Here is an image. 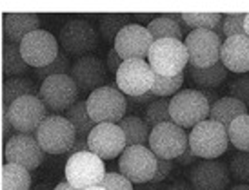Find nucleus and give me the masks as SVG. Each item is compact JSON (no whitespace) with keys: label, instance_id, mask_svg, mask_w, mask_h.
<instances>
[{"label":"nucleus","instance_id":"obj_44","mask_svg":"<svg viewBox=\"0 0 249 190\" xmlns=\"http://www.w3.org/2000/svg\"><path fill=\"white\" fill-rule=\"evenodd\" d=\"M125 100H129V102H135V103H151L155 100V96L151 93H147V95H142V96H135V98H125Z\"/></svg>","mask_w":249,"mask_h":190},{"label":"nucleus","instance_id":"obj_7","mask_svg":"<svg viewBox=\"0 0 249 190\" xmlns=\"http://www.w3.org/2000/svg\"><path fill=\"white\" fill-rule=\"evenodd\" d=\"M48 116V107L42 103L38 96H22L9 103L6 109L7 127L20 134L35 132Z\"/></svg>","mask_w":249,"mask_h":190},{"label":"nucleus","instance_id":"obj_25","mask_svg":"<svg viewBox=\"0 0 249 190\" xmlns=\"http://www.w3.org/2000/svg\"><path fill=\"white\" fill-rule=\"evenodd\" d=\"M117 125L124 132L125 147H135V145H144L145 147L147 145L151 129L147 127L144 118H139V116H124Z\"/></svg>","mask_w":249,"mask_h":190},{"label":"nucleus","instance_id":"obj_41","mask_svg":"<svg viewBox=\"0 0 249 190\" xmlns=\"http://www.w3.org/2000/svg\"><path fill=\"white\" fill-rule=\"evenodd\" d=\"M122 58L117 54V51L115 49H109V53H107V58H106V67H107V71H109L111 75H117L118 67L122 65Z\"/></svg>","mask_w":249,"mask_h":190},{"label":"nucleus","instance_id":"obj_40","mask_svg":"<svg viewBox=\"0 0 249 190\" xmlns=\"http://www.w3.org/2000/svg\"><path fill=\"white\" fill-rule=\"evenodd\" d=\"M173 167H175L173 159H159V158H157V170H155V176H153L151 183H160V181H164V179L171 174Z\"/></svg>","mask_w":249,"mask_h":190},{"label":"nucleus","instance_id":"obj_28","mask_svg":"<svg viewBox=\"0 0 249 190\" xmlns=\"http://www.w3.org/2000/svg\"><path fill=\"white\" fill-rule=\"evenodd\" d=\"M20 44H11V42H6L4 44V51H2V67H4V73H6L9 78L18 75H26L28 73L29 65L24 62L20 54Z\"/></svg>","mask_w":249,"mask_h":190},{"label":"nucleus","instance_id":"obj_36","mask_svg":"<svg viewBox=\"0 0 249 190\" xmlns=\"http://www.w3.org/2000/svg\"><path fill=\"white\" fill-rule=\"evenodd\" d=\"M71 69V63H70V58H68V54L66 53H58L56 54V58L49 65L46 67H40L36 69V76L40 78V80H46L49 76H55V75H68Z\"/></svg>","mask_w":249,"mask_h":190},{"label":"nucleus","instance_id":"obj_31","mask_svg":"<svg viewBox=\"0 0 249 190\" xmlns=\"http://www.w3.org/2000/svg\"><path fill=\"white\" fill-rule=\"evenodd\" d=\"M228 138L238 152H249V112L238 116L229 123Z\"/></svg>","mask_w":249,"mask_h":190},{"label":"nucleus","instance_id":"obj_13","mask_svg":"<svg viewBox=\"0 0 249 190\" xmlns=\"http://www.w3.org/2000/svg\"><path fill=\"white\" fill-rule=\"evenodd\" d=\"M118 169L120 174L127 177L131 183H147L155 176L157 156L149 150V147L144 145L125 147L118 159Z\"/></svg>","mask_w":249,"mask_h":190},{"label":"nucleus","instance_id":"obj_46","mask_svg":"<svg viewBox=\"0 0 249 190\" xmlns=\"http://www.w3.org/2000/svg\"><path fill=\"white\" fill-rule=\"evenodd\" d=\"M53 190H78V189H75V187H71L68 181L66 183H58L56 187H53Z\"/></svg>","mask_w":249,"mask_h":190},{"label":"nucleus","instance_id":"obj_18","mask_svg":"<svg viewBox=\"0 0 249 190\" xmlns=\"http://www.w3.org/2000/svg\"><path fill=\"white\" fill-rule=\"evenodd\" d=\"M4 158L7 163L20 165L31 172V170L40 167L42 159H44V150L40 149V145L33 134H20L18 132L7 140Z\"/></svg>","mask_w":249,"mask_h":190},{"label":"nucleus","instance_id":"obj_39","mask_svg":"<svg viewBox=\"0 0 249 190\" xmlns=\"http://www.w3.org/2000/svg\"><path fill=\"white\" fill-rule=\"evenodd\" d=\"M100 187L106 190H133V183L120 172H106Z\"/></svg>","mask_w":249,"mask_h":190},{"label":"nucleus","instance_id":"obj_23","mask_svg":"<svg viewBox=\"0 0 249 190\" xmlns=\"http://www.w3.org/2000/svg\"><path fill=\"white\" fill-rule=\"evenodd\" d=\"M242 114H248V107H246L242 102L231 98V96H224V98H218V100L211 105L208 120L222 123V125L228 129L229 123Z\"/></svg>","mask_w":249,"mask_h":190},{"label":"nucleus","instance_id":"obj_9","mask_svg":"<svg viewBox=\"0 0 249 190\" xmlns=\"http://www.w3.org/2000/svg\"><path fill=\"white\" fill-rule=\"evenodd\" d=\"M106 176V165L98 156L89 150L71 154L66 163V179L71 187L84 190L88 187H97Z\"/></svg>","mask_w":249,"mask_h":190},{"label":"nucleus","instance_id":"obj_11","mask_svg":"<svg viewBox=\"0 0 249 190\" xmlns=\"http://www.w3.org/2000/svg\"><path fill=\"white\" fill-rule=\"evenodd\" d=\"M78 87L70 75H55L42 80L38 98L53 112H66L73 103L78 102Z\"/></svg>","mask_w":249,"mask_h":190},{"label":"nucleus","instance_id":"obj_22","mask_svg":"<svg viewBox=\"0 0 249 190\" xmlns=\"http://www.w3.org/2000/svg\"><path fill=\"white\" fill-rule=\"evenodd\" d=\"M186 26L180 15H160L157 18L149 20L147 24V31L151 34L153 40H164V38H173V40L184 42V29Z\"/></svg>","mask_w":249,"mask_h":190},{"label":"nucleus","instance_id":"obj_27","mask_svg":"<svg viewBox=\"0 0 249 190\" xmlns=\"http://www.w3.org/2000/svg\"><path fill=\"white\" fill-rule=\"evenodd\" d=\"M22 96H38V87L35 85V81L24 76L7 78L4 83V102L9 105Z\"/></svg>","mask_w":249,"mask_h":190},{"label":"nucleus","instance_id":"obj_49","mask_svg":"<svg viewBox=\"0 0 249 190\" xmlns=\"http://www.w3.org/2000/svg\"><path fill=\"white\" fill-rule=\"evenodd\" d=\"M228 190H249V185H235V187H231Z\"/></svg>","mask_w":249,"mask_h":190},{"label":"nucleus","instance_id":"obj_33","mask_svg":"<svg viewBox=\"0 0 249 190\" xmlns=\"http://www.w3.org/2000/svg\"><path fill=\"white\" fill-rule=\"evenodd\" d=\"M186 80V73H180L175 76H160L155 75V81H153L151 93L155 98H167V96L177 95Z\"/></svg>","mask_w":249,"mask_h":190},{"label":"nucleus","instance_id":"obj_42","mask_svg":"<svg viewBox=\"0 0 249 190\" xmlns=\"http://www.w3.org/2000/svg\"><path fill=\"white\" fill-rule=\"evenodd\" d=\"M196 159H198V158L195 156L193 152H191V149L187 147V149L184 150V152H182V154H180L178 158H177V163H180L182 167H189V165H193V163L196 161Z\"/></svg>","mask_w":249,"mask_h":190},{"label":"nucleus","instance_id":"obj_4","mask_svg":"<svg viewBox=\"0 0 249 190\" xmlns=\"http://www.w3.org/2000/svg\"><path fill=\"white\" fill-rule=\"evenodd\" d=\"M35 138L46 154H66L76 140V130L64 116L51 114L38 125Z\"/></svg>","mask_w":249,"mask_h":190},{"label":"nucleus","instance_id":"obj_26","mask_svg":"<svg viewBox=\"0 0 249 190\" xmlns=\"http://www.w3.org/2000/svg\"><path fill=\"white\" fill-rule=\"evenodd\" d=\"M2 190H31L29 170L15 163H6L2 167Z\"/></svg>","mask_w":249,"mask_h":190},{"label":"nucleus","instance_id":"obj_45","mask_svg":"<svg viewBox=\"0 0 249 190\" xmlns=\"http://www.w3.org/2000/svg\"><path fill=\"white\" fill-rule=\"evenodd\" d=\"M164 190H193V187L189 183H186V181H175L173 185H169V187Z\"/></svg>","mask_w":249,"mask_h":190},{"label":"nucleus","instance_id":"obj_17","mask_svg":"<svg viewBox=\"0 0 249 190\" xmlns=\"http://www.w3.org/2000/svg\"><path fill=\"white\" fill-rule=\"evenodd\" d=\"M149 31L140 24L125 26L115 38V51L122 60H145L153 46Z\"/></svg>","mask_w":249,"mask_h":190},{"label":"nucleus","instance_id":"obj_19","mask_svg":"<svg viewBox=\"0 0 249 190\" xmlns=\"http://www.w3.org/2000/svg\"><path fill=\"white\" fill-rule=\"evenodd\" d=\"M70 76L76 83L78 93L91 95L93 91L104 87L106 80H107V67L100 58L93 56V54H86L71 65Z\"/></svg>","mask_w":249,"mask_h":190},{"label":"nucleus","instance_id":"obj_8","mask_svg":"<svg viewBox=\"0 0 249 190\" xmlns=\"http://www.w3.org/2000/svg\"><path fill=\"white\" fill-rule=\"evenodd\" d=\"M222 38L214 31L195 29L184 36V46L187 51L189 67L206 69L220 62Z\"/></svg>","mask_w":249,"mask_h":190},{"label":"nucleus","instance_id":"obj_32","mask_svg":"<svg viewBox=\"0 0 249 190\" xmlns=\"http://www.w3.org/2000/svg\"><path fill=\"white\" fill-rule=\"evenodd\" d=\"M131 24L129 15H102L98 18V34L107 42H115L117 34Z\"/></svg>","mask_w":249,"mask_h":190},{"label":"nucleus","instance_id":"obj_37","mask_svg":"<svg viewBox=\"0 0 249 190\" xmlns=\"http://www.w3.org/2000/svg\"><path fill=\"white\" fill-rule=\"evenodd\" d=\"M244 18H246V13L224 15L222 26H220L222 36H224V38H231V36L244 34Z\"/></svg>","mask_w":249,"mask_h":190},{"label":"nucleus","instance_id":"obj_29","mask_svg":"<svg viewBox=\"0 0 249 190\" xmlns=\"http://www.w3.org/2000/svg\"><path fill=\"white\" fill-rule=\"evenodd\" d=\"M64 118L75 127L76 130V138H88V134L91 132V129L95 127V122L89 118L88 114V107H86V102H76L73 103L66 112H64Z\"/></svg>","mask_w":249,"mask_h":190},{"label":"nucleus","instance_id":"obj_20","mask_svg":"<svg viewBox=\"0 0 249 190\" xmlns=\"http://www.w3.org/2000/svg\"><path fill=\"white\" fill-rule=\"evenodd\" d=\"M220 63L231 73H249V36L238 34L222 42Z\"/></svg>","mask_w":249,"mask_h":190},{"label":"nucleus","instance_id":"obj_35","mask_svg":"<svg viewBox=\"0 0 249 190\" xmlns=\"http://www.w3.org/2000/svg\"><path fill=\"white\" fill-rule=\"evenodd\" d=\"M228 167L231 179L238 181V185H249V152L233 154Z\"/></svg>","mask_w":249,"mask_h":190},{"label":"nucleus","instance_id":"obj_10","mask_svg":"<svg viewBox=\"0 0 249 190\" xmlns=\"http://www.w3.org/2000/svg\"><path fill=\"white\" fill-rule=\"evenodd\" d=\"M117 89L127 98L147 95L155 81V73L147 60H124L118 67L117 75Z\"/></svg>","mask_w":249,"mask_h":190},{"label":"nucleus","instance_id":"obj_43","mask_svg":"<svg viewBox=\"0 0 249 190\" xmlns=\"http://www.w3.org/2000/svg\"><path fill=\"white\" fill-rule=\"evenodd\" d=\"M84 150H89L88 149V138H76L73 147L70 149V154H76V152H84Z\"/></svg>","mask_w":249,"mask_h":190},{"label":"nucleus","instance_id":"obj_24","mask_svg":"<svg viewBox=\"0 0 249 190\" xmlns=\"http://www.w3.org/2000/svg\"><path fill=\"white\" fill-rule=\"evenodd\" d=\"M187 75L191 76L193 83L196 87H200L202 91H214V89L220 87L222 83L226 81V78H228V69L218 62V63H214V65L206 69L187 67Z\"/></svg>","mask_w":249,"mask_h":190},{"label":"nucleus","instance_id":"obj_5","mask_svg":"<svg viewBox=\"0 0 249 190\" xmlns=\"http://www.w3.org/2000/svg\"><path fill=\"white\" fill-rule=\"evenodd\" d=\"M147 63L151 65L153 73L160 76H175L184 73L187 67V51L184 42L164 38L153 42Z\"/></svg>","mask_w":249,"mask_h":190},{"label":"nucleus","instance_id":"obj_14","mask_svg":"<svg viewBox=\"0 0 249 190\" xmlns=\"http://www.w3.org/2000/svg\"><path fill=\"white\" fill-rule=\"evenodd\" d=\"M20 54L24 62L29 67H46L56 58L58 51V40L53 34L44 29H36L33 33H29L24 40L20 42Z\"/></svg>","mask_w":249,"mask_h":190},{"label":"nucleus","instance_id":"obj_48","mask_svg":"<svg viewBox=\"0 0 249 190\" xmlns=\"http://www.w3.org/2000/svg\"><path fill=\"white\" fill-rule=\"evenodd\" d=\"M31 190H53V187L48 183H40V185H36L35 189H31Z\"/></svg>","mask_w":249,"mask_h":190},{"label":"nucleus","instance_id":"obj_12","mask_svg":"<svg viewBox=\"0 0 249 190\" xmlns=\"http://www.w3.org/2000/svg\"><path fill=\"white\" fill-rule=\"evenodd\" d=\"M147 145L159 159H177L187 149V132L173 122L160 123L151 129Z\"/></svg>","mask_w":249,"mask_h":190},{"label":"nucleus","instance_id":"obj_16","mask_svg":"<svg viewBox=\"0 0 249 190\" xmlns=\"http://www.w3.org/2000/svg\"><path fill=\"white\" fill-rule=\"evenodd\" d=\"M189 185L193 190H228L231 185L229 167L218 159H204L189 170Z\"/></svg>","mask_w":249,"mask_h":190},{"label":"nucleus","instance_id":"obj_3","mask_svg":"<svg viewBox=\"0 0 249 190\" xmlns=\"http://www.w3.org/2000/svg\"><path fill=\"white\" fill-rule=\"evenodd\" d=\"M88 114L97 123H118L125 116L127 100L117 85H104L93 91L86 100Z\"/></svg>","mask_w":249,"mask_h":190},{"label":"nucleus","instance_id":"obj_1","mask_svg":"<svg viewBox=\"0 0 249 190\" xmlns=\"http://www.w3.org/2000/svg\"><path fill=\"white\" fill-rule=\"evenodd\" d=\"M187 147L200 159H218L229 147L228 129L218 122L204 120L191 129L187 136Z\"/></svg>","mask_w":249,"mask_h":190},{"label":"nucleus","instance_id":"obj_50","mask_svg":"<svg viewBox=\"0 0 249 190\" xmlns=\"http://www.w3.org/2000/svg\"><path fill=\"white\" fill-rule=\"evenodd\" d=\"M84 190H106V189L100 187V185H97V187H88V189H84Z\"/></svg>","mask_w":249,"mask_h":190},{"label":"nucleus","instance_id":"obj_6","mask_svg":"<svg viewBox=\"0 0 249 190\" xmlns=\"http://www.w3.org/2000/svg\"><path fill=\"white\" fill-rule=\"evenodd\" d=\"M100 34L91 22L84 18H73L66 22L58 33V44L68 56L82 58L98 48Z\"/></svg>","mask_w":249,"mask_h":190},{"label":"nucleus","instance_id":"obj_34","mask_svg":"<svg viewBox=\"0 0 249 190\" xmlns=\"http://www.w3.org/2000/svg\"><path fill=\"white\" fill-rule=\"evenodd\" d=\"M144 122L147 123V127L153 129L160 123L171 122V116H169V100L167 98H159V100H153L147 109H145Z\"/></svg>","mask_w":249,"mask_h":190},{"label":"nucleus","instance_id":"obj_2","mask_svg":"<svg viewBox=\"0 0 249 190\" xmlns=\"http://www.w3.org/2000/svg\"><path fill=\"white\" fill-rule=\"evenodd\" d=\"M209 109H211V105H209L208 98L204 96V93L195 91V89L178 91L169 100L171 122L182 129H193L196 123L208 120Z\"/></svg>","mask_w":249,"mask_h":190},{"label":"nucleus","instance_id":"obj_30","mask_svg":"<svg viewBox=\"0 0 249 190\" xmlns=\"http://www.w3.org/2000/svg\"><path fill=\"white\" fill-rule=\"evenodd\" d=\"M182 22L187 27L195 29H202V31H214L222 38V18L224 15L220 13H182L180 15Z\"/></svg>","mask_w":249,"mask_h":190},{"label":"nucleus","instance_id":"obj_47","mask_svg":"<svg viewBox=\"0 0 249 190\" xmlns=\"http://www.w3.org/2000/svg\"><path fill=\"white\" fill-rule=\"evenodd\" d=\"M244 34L249 36V13L246 15V18H244Z\"/></svg>","mask_w":249,"mask_h":190},{"label":"nucleus","instance_id":"obj_21","mask_svg":"<svg viewBox=\"0 0 249 190\" xmlns=\"http://www.w3.org/2000/svg\"><path fill=\"white\" fill-rule=\"evenodd\" d=\"M40 29V16L33 13L4 15V38L11 44H20L29 33Z\"/></svg>","mask_w":249,"mask_h":190},{"label":"nucleus","instance_id":"obj_15","mask_svg":"<svg viewBox=\"0 0 249 190\" xmlns=\"http://www.w3.org/2000/svg\"><path fill=\"white\" fill-rule=\"evenodd\" d=\"M88 149L100 159H113L125 149V138L117 123H97L88 134Z\"/></svg>","mask_w":249,"mask_h":190},{"label":"nucleus","instance_id":"obj_38","mask_svg":"<svg viewBox=\"0 0 249 190\" xmlns=\"http://www.w3.org/2000/svg\"><path fill=\"white\" fill-rule=\"evenodd\" d=\"M228 96L242 102L249 109V76H240L228 83Z\"/></svg>","mask_w":249,"mask_h":190}]
</instances>
